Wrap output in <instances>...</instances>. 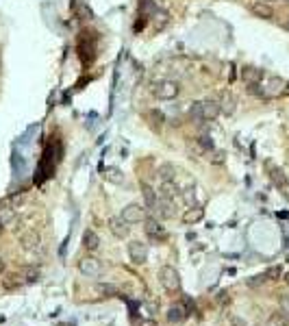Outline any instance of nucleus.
I'll return each instance as SVG.
<instances>
[{
	"instance_id": "obj_1",
	"label": "nucleus",
	"mask_w": 289,
	"mask_h": 326,
	"mask_svg": "<svg viewBox=\"0 0 289 326\" xmlns=\"http://www.w3.org/2000/svg\"><path fill=\"white\" fill-rule=\"evenodd\" d=\"M159 283L166 289L168 294H176L180 292V274L176 272V268L172 266H163L159 270Z\"/></svg>"
},
{
	"instance_id": "obj_2",
	"label": "nucleus",
	"mask_w": 289,
	"mask_h": 326,
	"mask_svg": "<svg viewBox=\"0 0 289 326\" xmlns=\"http://www.w3.org/2000/svg\"><path fill=\"white\" fill-rule=\"evenodd\" d=\"M152 94H155L159 100H174V98L180 94V85L176 80H161L152 87Z\"/></svg>"
},
{
	"instance_id": "obj_3",
	"label": "nucleus",
	"mask_w": 289,
	"mask_h": 326,
	"mask_svg": "<svg viewBox=\"0 0 289 326\" xmlns=\"http://www.w3.org/2000/svg\"><path fill=\"white\" fill-rule=\"evenodd\" d=\"M129 257L135 266H141L148 261V243L141 239H133L129 243Z\"/></svg>"
},
{
	"instance_id": "obj_4",
	"label": "nucleus",
	"mask_w": 289,
	"mask_h": 326,
	"mask_svg": "<svg viewBox=\"0 0 289 326\" xmlns=\"http://www.w3.org/2000/svg\"><path fill=\"white\" fill-rule=\"evenodd\" d=\"M122 217L129 224H137V222H146V209L141 205L133 202V205H126L122 209Z\"/></svg>"
},
{
	"instance_id": "obj_5",
	"label": "nucleus",
	"mask_w": 289,
	"mask_h": 326,
	"mask_svg": "<svg viewBox=\"0 0 289 326\" xmlns=\"http://www.w3.org/2000/svg\"><path fill=\"white\" fill-rule=\"evenodd\" d=\"M157 215L161 217V220H170V217L176 215V209H174V200L170 196H163V198H157Z\"/></svg>"
},
{
	"instance_id": "obj_6",
	"label": "nucleus",
	"mask_w": 289,
	"mask_h": 326,
	"mask_svg": "<svg viewBox=\"0 0 289 326\" xmlns=\"http://www.w3.org/2000/svg\"><path fill=\"white\" fill-rule=\"evenodd\" d=\"M78 270L83 272L85 276H100V272H102V266H100V261L94 259V257H85V259H80V263H78Z\"/></svg>"
},
{
	"instance_id": "obj_7",
	"label": "nucleus",
	"mask_w": 289,
	"mask_h": 326,
	"mask_svg": "<svg viewBox=\"0 0 289 326\" xmlns=\"http://www.w3.org/2000/svg\"><path fill=\"white\" fill-rule=\"evenodd\" d=\"M146 233H148V237L155 241H163L168 237V231L161 226L159 220H155V217H146Z\"/></svg>"
},
{
	"instance_id": "obj_8",
	"label": "nucleus",
	"mask_w": 289,
	"mask_h": 326,
	"mask_svg": "<svg viewBox=\"0 0 289 326\" xmlns=\"http://www.w3.org/2000/svg\"><path fill=\"white\" fill-rule=\"evenodd\" d=\"M20 246L24 248V250H39V246H42V239H39V233L37 231H26V233H22L20 235Z\"/></svg>"
},
{
	"instance_id": "obj_9",
	"label": "nucleus",
	"mask_w": 289,
	"mask_h": 326,
	"mask_svg": "<svg viewBox=\"0 0 289 326\" xmlns=\"http://www.w3.org/2000/svg\"><path fill=\"white\" fill-rule=\"evenodd\" d=\"M109 229H111V233L115 235V237H120V239H124V237H129V222L124 220V217H117V215H113V217H109Z\"/></svg>"
},
{
	"instance_id": "obj_10",
	"label": "nucleus",
	"mask_w": 289,
	"mask_h": 326,
	"mask_svg": "<svg viewBox=\"0 0 289 326\" xmlns=\"http://www.w3.org/2000/svg\"><path fill=\"white\" fill-rule=\"evenodd\" d=\"M270 176H272L274 185H276L278 189H281L283 196L289 200V178L283 174V170H278V168H270Z\"/></svg>"
},
{
	"instance_id": "obj_11",
	"label": "nucleus",
	"mask_w": 289,
	"mask_h": 326,
	"mask_svg": "<svg viewBox=\"0 0 289 326\" xmlns=\"http://www.w3.org/2000/svg\"><path fill=\"white\" fill-rule=\"evenodd\" d=\"M250 11L255 13L257 17H261V20H272L274 17V9L270 3H263V0H259V3H252Z\"/></svg>"
},
{
	"instance_id": "obj_12",
	"label": "nucleus",
	"mask_w": 289,
	"mask_h": 326,
	"mask_svg": "<svg viewBox=\"0 0 289 326\" xmlns=\"http://www.w3.org/2000/svg\"><path fill=\"white\" fill-rule=\"evenodd\" d=\"M261 78H263V70L259 68H252V66H246L241 68V80L246 85H252V83H261Z\"/></svg>"
},
{
	"instance_id": "obj_13",
	"label": "nucleus",
	"mask_w": 289,
	"mask_h": 326,
	"mask_svg": "<svg viewBox=\"0 0 289 326\" xmlns=\"http://www.w3.org/2000/svg\"><path fill=\"white\" fill-rule=\"evenodd\" d=\"M168 24H170V13L166 9H155V11H152V26H155V31L161 33Z\"/></svg>"
},
{
	"instance_id": "obj_14",
	"label": "nucleus",
	"mask_w": 289,
	"mask_h": 326,
	"mask_svg": "<svg viewBox=\"0 0 289 326\" xmlns=\"http://www.w3.org/2000/svg\"><path fill=\"white\" fill-rule=\"evenodd\" d=\"M204 217V209L202 207H189V209L183 213V217H180V220H183V224H198Z\"/></svg>"
},
{
	"instance_id": "obj_15",
	"label": "nucleus",
	"mask_w": 289,
	"mask_h": 326,
	"mask_svg": "<svg viewBox=\"0 0 289 326\" xmlns=\"http://www.w3.org/2000/svg\"><path fill=\"white\" fill-rule=\"evenodd\" d=\"M202 111H204V120H218L222 113L220 100H202Z\"/></svg>"
},
{
	"instance_id": "obj_16",
	"label": "nucleus",
	"mask_w": 289,
	"mask_h": 326,
	"mask_svg": "<svg viewBox=\"0 0 289 326\" xmlns=\"http://www.w3.org/2000/svg\"><path fill=\"white\" fill-rule=\"evenodd\" d=\"M283 87H285L283 80L276 78V76H272V78L267 80V85L263 87V96H267V98H270V96H278V94L283 96Z\"/></svg>"
},
{
	"instance_id": "obj_17",
	"label": "nucleus",
	"mask_w": 289,
	"mask_h": 326,
	"mask_svg": "<svg viewBox=\"0 0 289 326\" xmlns=\"http://www.w3.org/2000/svg\"><path fill=\"white\" fill-rule=\"evenodd\" d=\"M185 318H187V313H185L183 304H172L168 309V322L170 324H178V322H183Z\"/></svg>"
},
{
	"instance_id": "obj_18",
	"label": "nucleus",
	"mask_w": 289,
	"mask_h": 326,
	"mask_svg": "<svg viewBox=\"0 0 289 326\" xmlns=\"http://www.w3.org/2000/svg\"><path fill=\"white\" fill-rule=\"evenodd\" d=\"M220 109H222L224 115H233V113H235L237 105H235V98H233L231 92H224V94H222V98H220Z\"/></svg>"
},
{
	"instance_id": "obj_19",
	"label": "nucleus",
	"mask_w": 289,
	"mask_h": 326,
	"mask_svg": "<svg viewBox=\"0 0 289 326\" xmlns=\"http://www.w3.org/2000/svg\"><path fill=\"white\" fill-rule=\"evenodd\" d=\"M83 246L87 248V250H98V246H100V237L96 235V231H92V229H87L85 233H83Z\"/></svg>"
},
{
	"instance_id": "obj_20",
	"label": "nucleus",
	"mask_w": 289,
	"mask_h": 326,
	"mask_svg": "<svg viewBox=\"0 0 289 326\" xmlns=\"http://www.w3.org/2000/svg\"><path fill=\"white\" fill-rule=\"evenodd\" d=\"M189 120L194 124H202L204 120V111H202V103H192L189 105Z\"/></svg>"
},
{
	"instance_id": "obj_21",
	"label": "nucleus",
	"mask_w": 289,
	"mask_h": 326,
	"mask_svg": "<svg viewBox=\"0 0 289 326\" xmlns=\"http://www.w3.org/2000/svg\"><path fill=\"white\" fill-rule=\"evenodd\" d=\"M141 194H143V202H146L148 209H155V205H157V194H155V189H152L148 183H143V185H141Z\"/></svg>"
},
{
	"instance_id": "obj_22",
	"label": "nucleus",
	"mask_w": 289,
	"mask_h": 326,
	"mask_svg": "<svg viewBox=\"0 0 289 326\" xmlns=\"http://www.w3.org/2000/svg\"><path fill=\"white\" fill-rule=\"evenodd\" d=\"M15 220V211L11 207H0V229H5Z\"/></svg>"
},
{
	"instance_id": "obj_23",
	"label": "nucleus",
	"mask_w": 289,
	"mask_h": 326,
	"mask_svg": "<svg viewBox=\"0 0 289 326\" xmlns=\"http://www.w3.org/2000/svg\"><path fill=\"white\" fill-rule=\"evenodd\" d=\"M267 326H289V320H287V315L283 311H276V313L270 315Z\"/></svg>"
},
{
	"instance_id": "obj_24",
	"label": "nucleus",
	"mask_w": 289,
	"mask_h": 326,
	"mask_svg": "<svg viewBox=\"0 0 289 326\" xmlns=\"http://www.w3.org/2000/svg\"><path fill=\"white\" fill-rule=\"evenodd\" d=\"M159 174H161V178H163V180H172L174 178V168L170 166V163H166V166H161Z\"/></svg>"
},
{
	"instance_id": "obj_25",
	"label": "nucleus",
	"mask_w": 289,
	"mask_h": 326,
	"mask_svg": "<svg viewBox=\"0 0 289 326\" xmlns=\"http://www.w3.org/2000/svg\"><path fill=\"white\" fill-rule=\"evenodd\" d=\"M198 144H200V146L204 148V152L213 150V141H211V137H209V135H200V137H198Z\"/></svg>"
},
{
	"instance_id": "obj_26",
	"label": "nucleus",
	"mask_w": 289,
	"mask_h": 326,
	"mask_svg": "<svg viewBox=\"0 0 289 326\" xmlns=\"http://www.w3.org/2000/svg\"><path fill=\"white\" fill-rule=\"evenodd\" d=\"M176 192H178V189H176V185L172 183V180H163V196H170V198H172Z\"/></svg>"
},
{
	"instance_id": "obj_27",
	"label": "nucleus",
	"mask_w": 289,
	"mask_h": 326,
	"mask_svg": "<svg viewBox=\"0 0 289 326\" xmlns=\"http://www.w3.org/2000/svg\"><path fill=\"white\" fill-rule=\"evenodd\" d=\"M37 278H39V270H33V268L26 270V274H24L26 283H31V280H37Z\"/></svg>"
},
{
	"instance_id": "obj_28",
	"label": "nucleus",
	"mask_w": 289,
	"mask_h": 326,
	"mask_svg": "<svg viewBox=\"0 0 289 326\" xmlns=\"http://www.w3.org/2000/svg\"><path fill=\"white\" fill-rule=\"evenodd\" d=\"M265 280H267V276H265V274H261V276H252V278L248 280V285H250V287H257V285H261V283H265Z\"/></svg>"
},
{
	"instance_id": "obj_29",
	"label": "nucleus",
	"mask_w": 289,
	"mask_h": 326,
	"mask_svg": "<svg viewBox=\"0 0 289 326\" xmlns=\"http://www.w3.org/2000/svg\"><path fill=\"white\" fill-rule=\"evenodd\" d=\"M109 178L113 180V183H122V172H117L115 168L109 170Z\"/></svg>"
},
{
	"instance_id": "obj_30",
	"label": "nucleus",
	"mask_w": 289,
	"mask_h": 326,
	"mask_svg": "<svg viewBox=\"0 0 289 326\" xmlns=\"http://www.w3.org/2000/svg\"><path fill=\"white\" fill-rule=\"evenodd\" d=\"M265 276H267V278H272V280L278 278V276H281V268H270V270L265 272Z\"/></svg>"
},
{
	"instance_id": "obj_31",
	"label": "nucleus",
	"mask_w": 289,
	"mask_h": 326,
	"mask_svg": "<svg viewBox=\"0 0 289 326\" xmlns=\"http://www.w3.org/2000/svg\"><path fill=\"white\" fill-rule=\"evenodd\" d=\"M150 120L155 124H161V122H163V115H161L159 111H150Z\"/></svg>"
},
{
	"instance_id": "obj_32",
	"label": "nucleus",
	"mask_w": 289,
	"mask_h": 326,
	"mask_svg": "<svg viewBox=\"0 0 289 326\" xmlns=\"http://www.w3.org/2000/svg\"><path fill=\"white\" fill-rule=\"evenodd\" d=\"M100 292H102V294H115V287H111V285H102V287H100Z\"/></svg>"
},
{
	"instance_id": "obj_33",
	"label": "nucleus",
	"mask_w": 289,
	"mask_h": 326,
	"mask_svg": "<svg viewBox=\"0 0 289 326\" xmlns=\"http://www.w3.org/2000/svg\"><path fill=\"white\" fill-rule=\"evenodd\" d=\"M139 326H159V324H157L155 320H141V322H139Z\"/></svg>"
},
{
	"instance_id": "obj_34",
	"label": "nucleus",
	"mask_w": 289,
	"mask_h": 326,
	"mask_svg": "<svg viewBox=\"0 0 289 326\" xmlns=\"http://www.w3.org/2000/svg\"><path fill=\"white\" fill-rule=\"evenodd\" d=\"M231 320H233L235 326H246V324H243V320H239V318H231Z\"/></svg>"
},
{
	"instance_id": "obj_35",
	"label": "nucleus",
	"mask_w": 289,
	"mask_h": 326,
	"mask_svg": "<svg viewBox=\"0 0 289 326\" xmlns=\"http://www.w3.org/2000/svg\"><path fill=\"white\" fill-rule=\"evenodd\" d=\"M5 268H7V263H5V259L0 257V274H3V272H5Z\"/></svg>"
},
{
	"instance_id": "obj_36",
	"label": "nucleus",
	"mask_w": 289,
	"mask_h": 326,
	"mask_svg": "<svg viewBox=\"0 0 289 326\" xmlns=\"http://www.w3.org/2000/svg\"><path fill=\"white\" fill-rule=\"evenodd\" d=\"M283 96H289V83L283 87Z\"/></svg>"
},
{
	"instance_id": "obj_37",
	"label": "nucleus",
	"mask_w": 289,
	"mask_h": 326,
	"mask_svg": "<svg viewBox=\"0 0 289 326\" xmlns=\"http://www.w3.org/2000/svg\"><path fill=\"white\" fill-rule=\"evenodd\" d=\"M285 280H287V285H289V272H287V276H285Z\"/></svg>"
},
{
	"instance_id": "obj_38",
	"label": "nucleus",
	"mask_w": 289,
	"mask_h": 326,
	"mask_svg": "<svg viewBox=\"0 0 289 326\" xmlns=\"http://www.w3.org/2000/svg\"><path fill=\"white\" fill-rule=\"evenodd\" d=\"M263 3H270V5H272V3H274V0H263Z\"/></svg>"
},
{
	"instance_id": "obj_39",
	"label": "nucleus",
	"mask_w": 289,
	"mask_h": 326,
	"mask_svg": "<svg viewBox=\"0 0 289 326\" xmlns=\"http://www.w3.org/2000/svg\"><path fill=\"white\" fill-rule=\"evenodd\" d=\"M287 29H289V22H287Z\"/></svg>"
}]
</instances>
